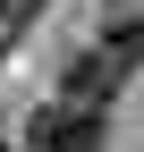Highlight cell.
Returning <instances> with one entry per match:
<instances>
[{"label":"cell","mask_w":144,"mask_h":152,"mask_svg":"<svg viewBox=\"0 0 144 152\" xmlns=\"http://www.w3.org/2000/svg\"><path fill=\"white\" fill-rule=\"evenodd\" d=\"M102 51H110L119 68L144 59V9H110V26H102Z\"/></svg>","instance_id":"obj_3"},{"label":"cell","mask_w":144,"mask_h":152,"mask_svg":"<svg viewBox=\"0 0 144 152\" xmlns=\"http://www.w3.org/2000/svg\"><path fill=\"white\" fill-rule=\"evenodd\" d=\"M0 152H17V144H0Z\"/></svg>","instance_id":"obj_5"},{"label":"cell","mask_w":144,"mask_h":152,"mask_svg":"<svg viewBox=\"0 0 144 152\" xmlns=\"http://www.w3.org/2000/svg\"><path fill=\"white\" fill-rule=\"evenodd\" d=\"M102 9H136V0H102Z\"/></svg>","instance_id":"obj_4"},{"label":"cell","mask_w":144,"mask_h":152,"mask_svg":"<svg viewBox=\"0 0 144 152\" xmlns=\"http://www.w3.org/2000/svg\"><path fill=\"white\" fill-rule=\"evenodd\" d=\"M26 152H102V110L85 102H51L26 118Z\"/></svg>","instance_id":"obj_1"},{"label":"cell","mask_w":144,"mask_h":152,"mask_svg":"<svg viewBox=\"0 0 144 152\" xmlns=\"http://www.w3.org/2000/svg\"><path fill=\"white\" fill-rule=\"evenodd\" d=\"M119 76H127V68H119L110 59V51H76V59H68V102H85V110H102V102H110V93H119Z\"/></svg>","instance_id":"obj_2"}]
</instances>
